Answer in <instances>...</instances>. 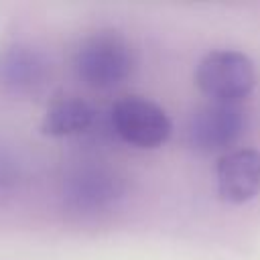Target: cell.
<instances>
[{"mask_svg": "<svg viewBox=\"0 0 260 260\" xmlns=\"http://www.w3.org/2000/svg\"><path fill=\"white\" fill-rule=\"evenodd\" d=\"M132 65V49L116 30H100L83 39L73 59L77 77L93 89L120 85L130 75Z\"/></svg>", "mask_w": 260, "mask_h": 260, "instance_id": "obj_1", "label": "cell"}, {"mask_svg": "<svg viewBox=\"0 0 260 260\" xmlns=\"http://www.w3.org/2000/svg\"><path fill=\"white\" fill-rule=\"evenodd\" d=\"M195 83L211 102L238 104L252 93L256 69L240 51H213L199 61Z\"/></svg>", "mask_w": 260, "mask_h": 260, "instance_id": "obj_2", "label": "cell"}, {"mask_svg": "<svg viewBox=\"0 0 260 260\" xmlns=\"http://www.w3.org/2000/svg\"><path fill=\"white\" fill-rule=\"evenodd\" d=\"M110 118L116 134L136 148H158L173 130L169 114L158 104L140 95L116 102Z\"/></svg>", "mask_w": 260, "mask_h": 260, "instance_id": "obj_3", "label": "cell"}, {"mask_svg": "<svg viewBox=\"0 0 260 260\" xmlns=\"http://www.w3.org/2000/svg\"><path fill=\"white\" fill-rule=\"evenodd\" d=\"M244 128L246 116L238 104L209 102L193 114L189 142L201 152H221L240 140Z\"/></svg>", "mask_w": 260, "mask_h": 260, "instance_id": "obj_4", "label": "cell"}, {"mask_svg": "<svg viewBox=\"0 0 260 260\" xmlns=\"http://www.w3.org/2000/svg\"><path fill=\"white\" fill-rule=\"evenodd\" d=\"M217 195L234 205L246 203L260 193V152L238 148L225 152L215 167Z\"/></svg>", "mask_w": 260, "mask_h": 260, "instance_id": "obj_5", "label": "cell"}, {"mask_svg": "<svg viewBox=\"0 0 260 260\" xmlns=\"http://www.w3.org/2000/svg\"><path fill=\"white\" fill-rule=\"evenodd\" d=\"M93 122H95V110L89 102L75 95H65L51 102V106L43 116L41 132L55 138L75 136L89 130Z\"/></svg>", "mask_w": 260, "mask_h": 260, "instance_id": "obj_6", "label": "cell"}, {"mask_svg": "<svg viewBox=\"0 0 260 260\" xmlns=\"http://www.w3.org/2000/svg\"><path fill=\"white\" fill-rule=\"evenodd\" d=\"M43 73V59L28 47H12L0 57V77L16 91L32 89L37 83H41Z\"/></svg>", "mask_w": 260, "mask_h": 260, "instance_id": "obj_7", "label": "cell"}]
</instances>
